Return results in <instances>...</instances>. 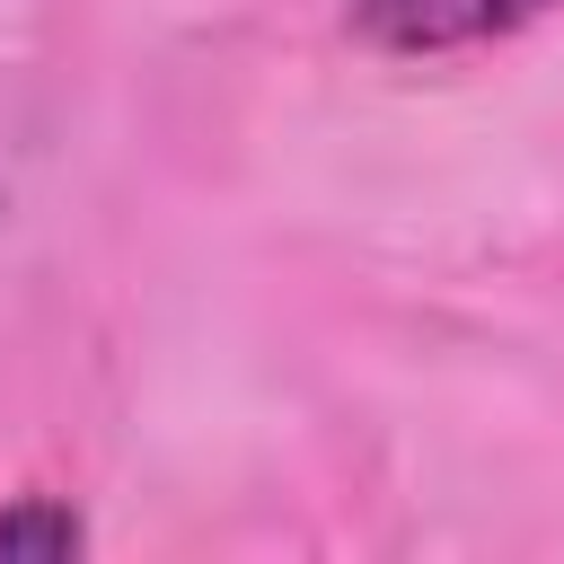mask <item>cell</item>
I'll return each mask as SVG.
<instances>
[{"instance_id":"obj_1","label":"cell","mask_w":564,"mask_h":564,"mask_svg":"<svg viewBox=\"0 0 564 564\" xmlns=\"http://www.w3.org/2000/svg\"><path fill=\"white\" fill-rule=\"evenodd\" d=\"M555 0H344V26L370 53H467L511 26H529Z\"/></svg>"},{"instance_id":"obj_2","label":"cell","mask_w":564,"mask_h":564,"mask_svg":"<svg viewBox=\"0 0 564 564\" xmlns=\"http://www.w3.org/2000/svg\"><path fill=\"white\" fill-rule=\"evenodd\" d=\"M79 546H88V529H79V511L53 502V494H26V502L0 511V555H9V564H18V555H79Z\"/></svg>"}]
</instances>
